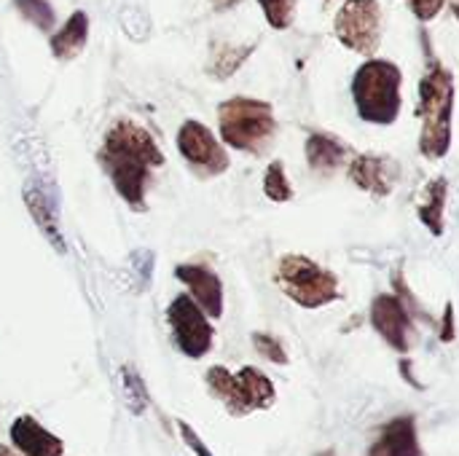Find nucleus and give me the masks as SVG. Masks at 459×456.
<instances>
[{"mask_svg": "<svg viewBox=\"0 0 459 456\" xmlns=\"http://www.w3.org/2000/svg\"><path fill=\"white\" fill-rule=\"evenodd\" d=\"M89 40V16L86 11H73L70 19L51 35V54L56 59H75Z\"/></svg>", "mask_w": 459, "mask_h": 456, "instance_id": "f3484780", "label": "nucleus"}, {"mask_svg": "<svg viewBox=\"0 0 459 456\" xmlns=\"http://www.w3.org/2000/svg\"><path fill=\"white\" fill-rule=\"evenodd\" d=\"M371 325L395 352L411 349L414 320H411V312H409L403 298L387 296V293L377 296L371 304Z\"/></svg>", "mask_w": 459, "mask_h": 456, "instance_id": "9d476101", "label": "nucleus"}, {"mask_svg": "<svg viewBox=\"0 0 459 456\" xmlns=\"http://www.w3.org/2000/svg\"><path fill=\"white\" fill-rule=\"evenodd\" d=\"M264 194L266 199L282 204V202H290L293 199V185L285 175V164L282 161H272L264 172Z\"/></svg>", "mask_w": 459, "mask_h": 456, "instance_id": "412c9836", "label": "nucleus"}, {"mask_svg": "<svg viewBox=\"0 0 459 456\" xmlns=\"http://www.w3.org/2000/svg\"><path fill=\"white\" fill-rule=\"evenodd\" d=\"M406 3H409L411 13L420 22H430V19H436L441 13V8H444L446 0H406Z\"/></svg>", "mask_w": 459, "mask_h": 456, "instance_id": "a878e982", "label": "nucleus"}, {"mask_svg": "<svg viewBox=\"0 0 459 456\" xmlns=\"http://www.w3.org/2000/svg\"><path fill=\"white\" fill-rule=\"evenodd\" d=\"M175 277L178 282H183V288L188 290V296L194 298V304L210 317V320H221L223 317V282L221 277L204 266V263H178L175 266Z\"/></svg>", "mask_w": 459, "mask_h": 456, "instance_id": "9b49d317", "label": "nucleus"}, {"mask_svg": "<svg viewBox=\"0 0 459 456\" xmlns=\"http://www.w3.org/2000/svg\"><path fill=\"white\" fill-rule=\"evenodd\" d=\"M403 73L387 59H368L352 78V99L358 116L368 124L390 126L401 113Z\"/></svg>", "mask_w": 459, "mask_h": 456, "instance_id": "20e7f679", "label": "nucleus"}, {"mask_svg": "<svg viewBox=\"0 0 459 456\" xmlns=\"http://www.w3.org/2000/svg\"><path fill=\"white\" fill-rule=\"evenodd\" d=\"M22 196H24V207H27L30 218L35 220V226L40 228L43 239L54 247V253L65 255L67 245H65L62 228H59V212H56L54 196H48L46 185L38 180H27L22 188Z\"/></svg>", "mask_w": 459, "mask_h": 456, "instance_id": "ddd939ff", "label": "nucleus"}, {"mask_svg": "<svg viewBox=\"0 0 459 456\" xmlns=\"http://www.w3.org/2000/svg\"><path fill=\"white\" fill-rule=\"evenodd\" d=\"M304 153H307V164H309L315 172H320V175L336 172V169L347 161V156H350L347 145H344L339 137L325 134V132H312V134L307 137Z\"/></svg>", "mask_w": 459, "mask_h": 456, "instance_id": "dca6fc26", "label": "nucleus"}, {"mask_svg": "<svg viewBox=\"0 0 459 456\" xmlns=\"http://www.w3.org/2000/svg\"><path fill=\"white\" fill-rule=\"evenodd\" d=\"M266 22L274 30H288L296 16V0H258Z\"/></svg>", "mask_w": 459, "mask_h": 456, "instance_id": "5701e85b", "label": "nucleus"}, {"mask_svg": "<svg viewBox=\"0 0 459 456\" xmlns=\"http://www.w3.org/2000/svg\"><path fill=\"white\" fill-rule=\"evenodd\" d=\"M368 456H422V446H420V438H417V425H414V417H395L390 419L374 446L368 449Z\"/></svg>", "mask_w": 459, "mask_h": 456, "instance_id": "2eb2a0df", "label": "nucleus"}, {"mask_svg": "<svg viewBox=\"0 0 459 456\" xmlns=\"http://www.w3.org/2000/svg\"><path fill=\"white\" fill-rule=\"evenodd\" d=\"M274 282L301 309H320L339 298L336 274L307 255H282L274 269Z\"/></svg>", "mask_w": 459, "mask_h": 456, "instance_id": "423d86ee", "label": "nucleus"}, {"mask_svg": "<svg viewBox=\"0 0 459 456\" xmlns=\"http://www.w3.org/2000/svg\"><path fill=\"white\" fill-rule=\"evenodd\" d=\"M452 13L459 19V0H452Z\"/></svg>", "mask_w": 459, "mask_h": 456, "instance_id": "7c9ffc66", "label": "nucleus"}, {"mask_svg": "<svg viewBox=\"0 0 459 456\" xmlns=\"http://www.w3.org/2000/svg\"><path fill=\"white\" fill-rule=\"evenodd\" d=\"M132 266L140 271V282H143V288L151 282V277H153V253H148V250H137L134 255H132Z\"/></svg>", "mask_w": 459, "mask_h": 456, "instance_id": "bb28decb", "label": "nucleus"}, {"mask_svg": "<svg viewBox=\"0 0 459 456\" xmlns=\"http://www.w3.org/2000/svg\"><path fill=\"white\" fill-rule=\"evenodd\" d=\"M121 382H124V395H126V409L134 417H143L151 406V395L145 390V382L140 376V371L134 366H124L121 368Z\"/></svg>", "mask_w": 459, "mask_h": 456, "instance_id": "aec40b11", "label": "nucleus"}, {"mask_svg": "<svg viewBox=\"0 0 459 456\" xmlns=\"http://www.w3.org/2000/svg\"><path fill=\"white\" fill-rule=\"evenodd\" d=\"M204 382L210 395L221 400L231 417H247L253 411L272 409L277 400L274 382L253 366H245L237 374H231L226 366H212L207 368Z\"/></svg>", "mask_w": 459, "mask_h": 456, "instance_id": "39448f33", "label": "nucleus"}, {"mask_svg": "<svg viewBox=\"0 0 459 456\" xmlns=\"http://www.w3.org/2000/svg\"><path fill=\"white\" fill-rule=\"evenodd\" d=\"M221 140L242 153L264 156L277 137L274 108L253 97H231L218 108Z\"/></svg>", "mask_w": 459, "mask_h": 456, "instance_id": "7ed1b4c3", "label": "nucleus"}, {"mask_svg": "<svg viewBox=\"0 0 459 456\" xmlns=\"http://www.w3.org/2000/svg\"><path fill=\"white\" fill-rule=\"evenodd\" d=\"M446 191H449V183H446L444 177L430 180V183H428V188H425V199H422V204L417 207L420 220L430 228V234H433V237H441V234H444Z\"/></svg>", "mask_w": 459, "mask_h": 456, "instance_id": "a211bd4d", "label": "nucleus"}, {"mask_svg": "<svg viewBox=\"0 0 459 456\" xmlns=\"http://www.w3.org/2000/svg\"><path fill=\"white\" fill-rule=\"evenodd\" d=\"M441 341H455V306L449 304L444 312V331H441Z\"/></svg>", "mask_w": 459, "mask_h": 456, "instance_id": "cd10ccee", "label": "nucleus"}, {"mask_svg": "<svg viewBox=\"0 0 459 456\" xmlns=\"http://www.w3.org/2000/svg\"><path fill=\"white\" fill-rule=\"evenodd\" d=\"M253 347H255V352H258L261 357H266V360L274 363V366H288V363H290V357H288L282 341H280L277 336H272V333H253Z\"/></svg>", "mask_w": 459, "mask_h": 456, "instance_id": "b1692460", "label": "nucleus"}, {"mask_svg": "<svg viewBox=\"0 0 459 456\" xmlns=\"http://www.w3.org/2000/svg\"><path fill=\"white\" fill-rule=\"evenodd\" d=\"M175 427H178V435L183 438V443L188 446V452H194L196 456H212V452L207 449V443L199 438V433L188 425V422H183V419H175Z\"/></svg>", "mask_w": 459, "mask_h": 456, "instance_id": "393cba45", "label": "nucleus"}, {"mask_svg": "<svg viewBox=\"0 0 459 456\" xmlns=\"http://www.w3.org/2000/svg\"><path fill=\"white\" fill-rule=\"evenodd\" d=\"M253 51H255V43H250V46H218L207 62V73L218 81H226L247 62V56Z\"/></svg>", "mask_w": 459, "mask_h": 456, "instance_id": "6ab92c4d", "label": "nucleus"}, {"mask_svg": "<svg viewBox=\"0 0 459 456\" xmlns=\"http://www.w3.org/2000/svg\"><path fill=\"white\" fill-rule=\"evenodd\" d=\"M97 161L102 172L110 177L116 194L137 212H145V196L151 177L159 167H164V153L156 137L132 118H118L102 137L97 151Z\"/></svg>", "mask_w": 459, "mask_h": 456, "instance_id": "f257e3e1", "label": "nucleus"}, {"mask_svg": "<svg viewBox=\"0 0 459 456\" xmlns=\"http://www.w3.org/2000/svg\"><path fill=\"white\" fill-rule=\"evenodd\" d=\"M178 151L188 164V169L199 177H218L231 164L226 148L212 134V129L196 118L183 121V126L178 129Z\"/></svg>", "mask_w": 459, "mask_h": 456, "instance_id": "1a4fd4ad", "label": "nucleus"}, {"mask_svg": "<svg viewBox=\"0 0 459 456\" xmlns=\"http://www.w3.org/2000/svg\"><path fill=\"white\" fill-rule=\"evenodd\" d=\"M398 164L382 153H360L350 161V180L371 196H390L398 183Z\"/></svg>", "mask_w": 459, "mask_h": 456, "instance_id": "f8f14e48", "label": "nucleus"}, {"mask_svg": "<svg viewBox=\"0 0 459 456\" xmlns=\"http://www.w3.org/2000/svg\"><path fill=\"white\" fill-rule=\"evenodd\" d=\"M210 3H212L215 11H226V8H234V5L242 3V0H210Z\"/></svg>", "mask_w": 459, "mask_h": 456, "instance_id": "c85d7f7f", "label": "nucleus"}, {"mask_svg": "<svg viewBox=\"0 0 459 456\" xmlns=\"http://www.w3.org/2000/svg\"><path fill=\"white\" fill-rule=\"evenodd\" d=\"M16 8H19V13H22L32 27H38L40 32H51V30H54L56 13H54V8H51L46 0H16Z\"/></svg>", "mask_w": 459, "mask_h": 456, "instance_id": "4be33fe9", "label": "nucleus"}, {"mask_svg": "<svg viewBox=\"0 0 459 456\" xmlns=\"http://www.w3.org/2000/svg\"><path fill=\"white\" fill-rule=\"evenodd\" d=\"M167 325L169 333L175 339V347L191 357V360H202L210 355L212 344H215V328L212 320L194 304V298L188 293H178L169 306H167Z\"/></svg>", "mask_w": 459, "mask_h": 456, "instance_id": "0eeeda50", "label": "nucleus"}, {"mask_svg": "<svg viewBox=\"0 0 459 456\" xmlns=\"http://www.w3.org/2000/svg\"><path fill=\"white\" fill-rule=\"evenodd\" d=\"M0 456H22L19 452H13V449H8V446H0Z\"/></svg>", "mask_w": 459, "mask_h": 456, "instance_id": "c756f323", "label": "nucleus"}, {"mask_svg": "<svg viewBox=\"0 0 459 456\" xmlns=\"http://www.w3.org/2000/svg\"><path fill=\"white\" fill-rule=\"evenodd\" d=\"M11 446L22 456H65V441L48 433L35 417L22 414L11 422Z\"/></svg>", "mask_w": 459, "mask_h": 456, "instance_id": "4468645a", "label": "nucleus"}, {"mask_svg": "<svg viewBox=\"0 0 459 456\" xmlns=\"http://www.w3.org/2000/svg\"><path fill=\"white\" fill-rule=\"evenodd\" d=\"M452 110H455V78L428 48V67L420 81V102H417V118L422 121L420 151L425 159L436 161L449 153Z\"/></svg>", "mask_w": 459, "mask_h": 456, "instance_id": "f03ea898", "label": "nucleus"}, {"mask_svg": "<svg viewBox=\"0 0 459 456\" xmlns=\"http://www.w3.org/2000/svg\"><path fill=\"white\" fill-rule=\"evenodd\" d=\"M333 27L342 46L374 56L382 43V8L377 0H347L336 13Z\"/></svg>", "mask_w": 459, "mask_h": 456, "instance_id": "6e6552de", "label": "nucleus"}]
</instances>
